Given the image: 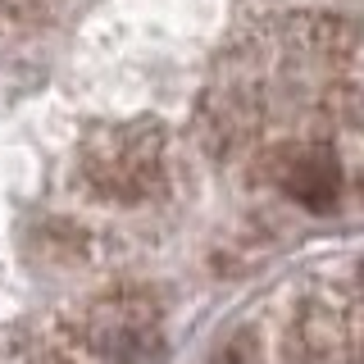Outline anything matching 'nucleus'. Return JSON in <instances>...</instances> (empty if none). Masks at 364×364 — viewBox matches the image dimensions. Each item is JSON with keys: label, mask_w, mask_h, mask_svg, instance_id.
Segmentation results:
<instances>
[{"label": "nucleus", "mask_w": 364, "mask_h": 364, "mask_svg": "<svg viewBox=\"0 0 364 364\" xmlns=\"http://www.w3.org/2000/svg\"><path fill=\"white\" fill-rule=\"evenodd\" d=\"M87 173L105 196L119 200L151 196L159 178V128L132 123V128L105 132V146H96L87 155Z\"/></svg>", "instance_id": "nucleus-1"}, {"label": "nucleus", "mask_w": 364, "mask_h": 364, "mask_svg": "<svg viewBox=\"0 0 364 364\" xmlns=\"http://www.w3.org/2000/svg\"><path fill=\"white\" fill-rule=\"evenodd\" d=\"M282 187L291 191V200H301L305 210L323 214L333 210L341 196V168L328 151H296L282 164Z\"/></svg>", "instance_id": "nucleus-2"}]
</instances>
